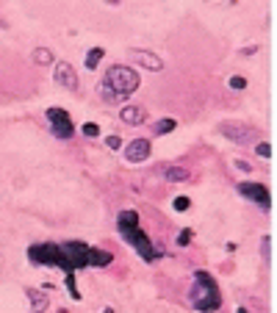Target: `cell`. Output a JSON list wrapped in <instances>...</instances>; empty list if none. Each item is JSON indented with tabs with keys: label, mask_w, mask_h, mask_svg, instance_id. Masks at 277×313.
<instances>
[{
	"label": "cell",
	"mask_w": 277,
	"mask_h": 313,
	"mask_svg": "<svg viewBox=\"0 0 277 313\" xmlns=\"http://www.w3.org/2000/svg\"><path fill=\"white\" fill-rule=\"evenodd\" d=\"M28 258L33 263H42V266H58L64 275H75V269H86V266H108L114 261L111 252L86 247L84 241L33 244V247H28Z\"/></svg>",
	"instance_id": "6da1fadb"
},
{
	"label": "cell",
	"mask_w": 277,
	"mask_h": 313,
	"mask_svg": "<svg viewBox=\"0 0 277 313\" xmlns=\"http://www.w3.org/2000/svg\"><path fill=\"white\" fill-rule=\"evenodd\" d=\"M116 230H119V236H122L147 263L161 255V249L155 247V244L147 238V233L139 227V213H136V211H122V213H119V219H116Z\"/></svg>",
	"instance_id": "7a4b0ae2"
},
{
	"label": "cell",
	"mask_w": 277,
	"mask_h": 313,
	"mask_svg": "<svg viewBox=\"0 0 277 313\" xmlns=\"http://www.w3.org/2000/svg\"><path fill=\"white\" fill-rule=\"evenodd\" d=\"M188 300H191L194 311L213 313L222 305V294H219L216 280H213L208 272H194V286H191V291H188Z\"/></svg>",
	"instance_id": "3957f363"
},
{
	"label": "cell",
	"mask_w": 277,
	"mask_h": 313,
	"mask_svg": "<svg viewBox=\"0 0 277 313\" xmlns=\"http://www.w3.org/2000/svg\"><path fill=\"white\" fill-rule=\"evenodd\" d=\"M103 83L114 92V95H119L122 100H128V97L139 89V83L142 81H139V72L136 70H130V67H125V64H114L108 72H105Z\"/></svg>",
	"instance_id": "277c9868"
},
{
	"label": "cell",
	"mask_w": 277,
	"mask_h": 313,
	"mask_svg": "<svg viewBox=\"0 0 277 313\" xmlns=\"http://www.w3.org/2000/svg\"><path fill=\"white\" fill-rule=\"evenodd\" d=\"M47 122H50V130H53V136H58V139H70V136L75 133V125H72V116L67 114L64 108H58V105L47 108Z\"/></svg>",
	"instance_id": "5b68a950"
},
{
	"label": "cell",
	"mask_w": 277,
	"mask_h": 313,
	"mask_svg": "<svg viewBox=\"0 0 277 313\" xmlns=\"http://www.w3.org/2000/svg\"><path fill=\"white\" fill-rule=\"evenodd\" d=\"M219 133L225 136V139L236 141V144H252V141H255V136H258V130H255V128H247V125H241V122H222V125H219Z\"/></svg>",
	"instance_id": "8992f818"
},
{
	"label": "cell",
	"mask_w": 277,
	"mask_h": 313,
	"mask_svg": "<svg viewBox=\"0 0 277 313\" xmlns=\"http://www.w3.org/2000/svg\"><path fill=\"white\" fill-rule=\"evenodd\" d=\"M239 194H244V197H250L252 203H258L264 211H269L272 208V200H269V189H266L264 183H239Z\"/></svg>",
	"instance_id": "52a82bcc"
},
{
	"label": "cell",
	"mask_w": 277,
	"mask_h": 313,
	"mask_svg": "<svg viewBox=\"0 0 277 313\" xmlns=\"http://www.w3.org/2000/svg\"><path fill=\"white\" fill-rule=\"evenodd\" d=\"M53 78H56V83H61L64 89L75 92L78 86H81V81H78V72L72 70V64H67V61H58L56 70H53Z\"/></svg>",
	"instance_id": "ba28073f"
},
{
	"label": "cell",
	"mask_w": 277,
	"mask_h": 313,
	"mask_svg": "<svg viewBox=\"0 0 277 313\" xmlns=\"http://www.w3.org/2000/svg\"><path fill=\"white\" fill-rule=\"evenodd\" d=\"M125 158H128L130 164H142V161H147L150 158V141L147 139L130 141L128 147H125Z\"/></svg>",
	"instance_id": "9c48e42d"
},
{
	"label": "cell",
	"mask_w": 277,
	"mask_h": 313,
	"mask_svg": "<svg viewBox=\"0 0 277 313\" xmlns=\"http://www.w3.org/2000/svg\"><path fill=\"white\" fill-rule=\"evenodd\" d=\"M130 56H133V61H139V67H144V70H150V72H161L164 70L161 58L155 56V53H150V50H133Z\"/></svg>",
	"instance_id": "30bf717a"
},
{
	"label": "cell",
	"mask_w": 277,
	"mask_h": 313,
	"mask_svg": "<svg viewBox=\"0 0 277 313\" xmlns=\"http://www.w3.org/2000/svg\"><path fill=\"white\" fill-rule=\"evenodd\" d=\"M119 119H122L125 125H142L147 116H144V108H139V105H125V108L119 111Z\"/></svg>",
	"instance_id": "8fae6325"
},
{
	"label": "cell",
	"mask_w": 277,
	"mask_h": 313,
	"mask_svg": "<svg viewBox=\"0 0 277 313\" xmlns=\"http://www.w3.org/2000/svg\"><path fill=\"white\" fill-rule=\"evenodd\" d=\"M28 300H31V308H33V313H45V308H47V294L42 291V288H28Z\"/></svg>",
	"instance_id": "7c38bea8"
},
{
	"label": "cell",
	"mask_w": 277,
	"mask_h": 313,
	"mask_svg": "<svg viewBox=\"0 0 277 313\" xmlns=\"http://www.w3.org/2000/svg\"><path fill=\"white\" fill-rule=\"evenodd\" d=\"M164 178H167L169 183H183V180H188L191 175H188L186 166H167V169H164Z\"/></svg>",
	"instance_id": "4fadbf2b"
},
{
	"label": "cell",
	"mask_w": 277,
	"mask_h": 313,
	"mask_svg": "<svg viewBox=\"0 0 277 313\" xmlns=\"http://www.w3.org/2000/svg\"><path fill=\"white\" fill-rule=\"evenodd\" d=\"M103 56H105L103 47H92V50L86 53V70H97V64L103 61Z\"/></svg>",
	"instance_id": "5bb4252c"
},
{
	"label": "cell",
	"mask_w": 277,
	"mask_h": 313,
	"mask_svg": "<svg viewBox=\"0 0 277 313\" xmlns=\"http://www.w3.org/2000/svg\"><path fill=\"white\" fill-rule=\"evenodd\" d=\"M33 61L42 64V67H50L53 64V53L45 50V47H36V50H33Z\"/></svg>",
	"instance_id": "9a60e30c"
},
{
	"label": "cell",
	"mask_w": 277,
	"mask_h": 313,
	"mask_svg": "<svg viewBox=\"0 0 277 313\" xmlns=\"http://www.w3.org/2000/svg\"><path fill=\"white\" fill-rule=\"evenodd\" d=\"M155 133H158V136H161V133H172V130H175V119H161V122H155Z\"/></svg>",
	"instance_id": "2e32d148"
},
{
	"label": "cell",
	"mask_w": 277,
	"mask_h": 313,
	"mask_svg": "<svg viewBox=\"0 0 277 313\" xmlns=\"http://www.w3.org/2000/svg\"><path fill=\"white\" fill-rule=\"evenodd\" d=\"M81 130H84V136H89V139H97V136H100V128H97L94 122H86Z\"/></svg>",
	"instance_id": "e0dca14e"
},
{
	"label": "cell",
	"mask_w": 277,
	"mask_h": 313,
	"mask_svg": "<svg viewBox=\"0 0 277 313\" xmlns=\"http://www.w3.org/2000/svg\"><path fill=\"white\" fill-rule=\"evenodd\" d=\"M67 288H70L72 300H81V291H78V286H75V275H67Z\"/></svg>",
	"instance_id": "ac0fdd59"
},
{
	"label": "cell",
	"mask_w": 277,
	"mask_h": 313,
	"mask_svg": "<svg viewBox=\"0 0 277 313\" xmlns=\"http://www.w3.org/2000/svg\"><path fill=\"white\" fill-rule=\"evenodd\" d=\"M255 153H258L261 158H269V155H272V144H266V141H258V144H255Z\"/></svg>",
	"instance_id": "d6986e66"
},
{
	"label": "cell",
	"mask_w": 277,
	"mask_h": 313,
	"mask_svg": "<svg viewBox=\"0 0 277 313\" xmlns=\"http://www.w3.org/2000/svg\"><path fill=\"white\" fill-rule=\"evenodd\" d=\"M175 211H188V205H191V200L188 197H175Z\"/></svg>",
	"instance_id": "ffe728a7"
},
{
	"label": "cell",
	"mask_w": 277,
	"mask_h": 313,
	"mask_svg": "<svg viewBox=\"0 0 277 313\" xmlns=\"http://www.w3.org/2000/svg\"><path fill=\"white\" fill-rule=\"evenodd\" d=\"M230 89H247V81L241 75H233L230 78Z\"/></svg>",
	"instance_id": "44dd1931"
},
{
	"label": "cell",
	"mask_w": 277,
	"mask_h": 313,
	"mask_svg": "<svg viewBox=\"0 0 277 313\" xmlns=\"http://www.w3.org/2000/svg\"><path fill=\"white\" fill-rule=\"evenodd\" d=\"M188 241H191V230H181V233H178V244H181V247H186Z\"/></svg>",
	"instance_id": "7402d4cb"
},
{
	"label": "cell",
	"mask_w": 277,
	"mask_h": 313,
	"mask_svg": "<svg viewBox=\"0 0 277 313\" xmlns=\"http://www.w3.org/2000/svg\"><path fill=\"white\" fill-rule=\"evenodd\" d=\"M105 144H108L111 150H119V147H122V139H119V136H108V139H105Z\"/></svg>",
	"instance_id": "603a6c76"
},
{
	"label": "cell",
	"mask_w": 277,
	"mask_h": 313,
	"mask_svg": "<svg viewBox=\"0 0 277 313\" xmlns=\"http://www.w3.org/2000/svg\"><path fill=\"white\" fill-rule=\"evenodd\" d=\"M261 252H264V258L269 261V236H264V241H261Z\"/></svg>",
	"instance_id": "cb8c5ba5"
},
{
	"label": "cell",
	"mask_w": 277,
	"mask_h": 313,
	"mask_svg": "<svg viewBox=\"0 0 277 313\" xmlns=\"http://www.w3.org/2000/svg\"><path fill=\"white\" fill-rule=\"evenodd\" d=\"M236 166H239L241 172H252V166H250V164H247V161H236Z\"/></svg>",
	"instance_id": "d4e9b609"
},
{
	"label": "cell",
	"mask_w": 277,
	"mask_h": 313,
	"mask_svg": "<svg viewBox=\"0 0 277 313\" xmlns=\"http://www.w3.org/2000/svg\"><path fill=\"white\" fill-rule=\"evenodd\" d=\"M236 313H250V311H247V308H239V311H236Z\"/></svg>",
	"instance_id": "484cf974"
},
{
	"label": "cell",
	"mask_w": 277,
	"mask_h": 313,
	"mask_svg": "<svg viewBox=\"0 0 277 313\" xmlns=\"http://www.w3.org/2000/svg\"><path fill=\"white\" fill-rule=\"evenodd\" d=\"M103 313H114V308H105V311Z\"/></svg>",
	"instance_id": "4316f807"
},
{
	"label": "cell",
	"mask_w": 277,
	"mask_h": 313,
	"mask_svg": "<svg viewBox=\"0 0 277 313\" xmlns=\"http://www.w3.org/2000/svg\"><path fill=\"white\" fill-rule=\"evenodd\" d=\"M0 28H6V22H3V19H0Z\"/></svg>",
	"instance_id": "83f0119b"
}]
</instances>
